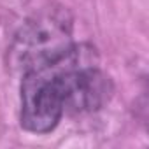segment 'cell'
Masks as SVG:
<instances>
[{
  "label": "cell",
  "mask_w": 149,
  "mask_h": 149,
  "mask_svg": "<svg viewBox=\"0 0 149 149\" xmlns=\"http://www.w3.org/2000/svg\"><path fill=\"white\" fill-rule=\"evenodd\" d=\"M83 46H72L61 56L25 70L21 83V126L33 133L54 130L65 114L63 72Z\"/></svg>",
  "instance_id": "obj_1"
},
{
  "label": "cell",
  "mask_w": 149,
  "mask_h": 149,
  "mask_svg": "<svg viewBox=\"0 0 149 149\" xmlns=\"http://www.w3.org/2000/svg\"><path fill=\"white\" fill-rule=\"evenodd\" d=\"M72 46L70 13L63 7H49L23 23L14 35L9 60L13 67L25 72L61 56Z\"/></svg>",
  "instance_id": "obj_2"
}]
</instances>
